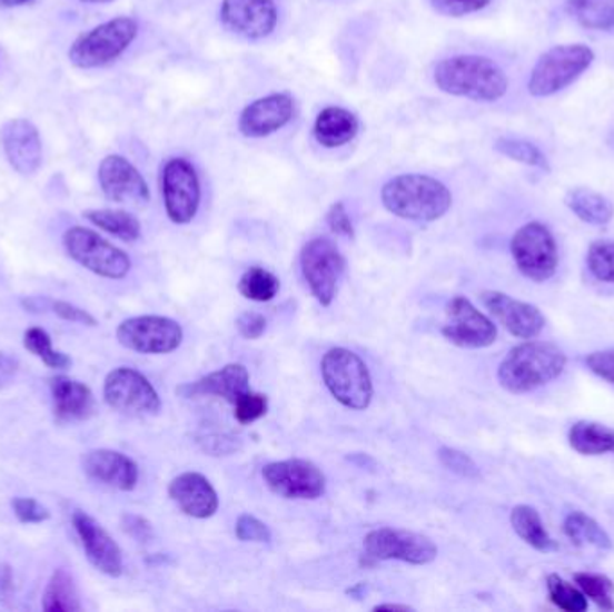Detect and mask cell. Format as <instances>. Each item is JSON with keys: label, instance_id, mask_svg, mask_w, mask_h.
Returning a JSON list of instances; mask_svg holds the SVG:
<instances>
[{"label": "cell", "instance_id": "cell-1", "mask_svg": "<svg viewBox=\"0 0 614 612\" xmlns=\"http://www.w3.org/2000/svg\"><path fill=\"white\" fill-rule=\"evenodd\" d=\"M433 81L440 92L471 101L494 102L505 98L508 78L487 56L458 55L438 61Z\"/></svg>", "mask_w": 614, "mask_h": 612}, {"label": "cell", "instance_id": "cell-2", "mask_svg": "<svg viewBox=\"0 0 614 612\" xmlns=\"http://www.w3.org/2000/svg\"><path fill=\"white\" fill-rule=\"evenodd\" d=\"M382 204L397 218L433 223L449 213L453 195L437 178L419 172H406L390 178L383 186Z\"/></svg>", "mask_w": 614, "mask_h": 612}, {"label": "cell", "instance_id": "cell-3", "mask_svg": "<svg viewBox=\"0 0 614 612\" xmlns=\"http://www.w3.org/2000/svg\"><path fill=\"white\" fill-rule=\"evenodd\" d=\"M566 363L568 357L557 345L526 339L525 344L511 348L499 363V385L511 394H528L557 379Z\"/></svg>", "mask_w": 614, "mask_h": 612}, {"label": "cell", "instance_id": "cell-4", "mask_svg": "<svg viewBox=\"0 0 614 612\" xmlns=\"http://www.w3.org/2000/svg\"><path fill=\"white\" fill-rule=\"evenodd\" d=\"M321 379L329 394L345 408L364 412L374 397V385L367 365L349 348H329L320 363Z\"/></svg>", "mask_w": 614, "mask_h": 612}, {"label": "cell", "instance_id": "cell-5", "mask_svg": "<svg viewBox=\"0 0 614 612\" xmlns=\"http://www.w3.org/2000/svg\"><path fill=\"white\" fill-rule=\"evenodd\" d=\"M139 34V23L131 17L108 20L89 33L76 38L69 49V60L78 69L89 70L110 66L121 58Z\"/></svg>", "mask_w": 614, "mask_h": 612}, {"label": "cell", "instance_id": "cell-6", "mask_svg": "<svg viewBox=\"0 0 614 612\" xmlns=\"http://www.w3.org/2000/svg\"><path fill=\"white\" fill-rule=\"evenodd\" d=\"M595 61V52L584 43H566L555 46L541 56L531 78L528 92L534 98H549L577 81Z\"/></svg>", "mask_w": 614, "mask_h": 612}, {"label": "cell", "instance_id": "cell-7", "mask_svg": "<svg viewBox=\"0 0 614 612\" xmlns=\"http://www.w3.org/2000/svg\"><path fill=\"white\" fill-rule=\"evenodd\" d=\"M61 241L70 259L99 277L121 280L130 274L128 254L90 228L70 227Z\"/></svg>", "mask_w": 614, "mask_h": 612}, {"label": "cell", "instance_id": "cell-8", "mask_svg": "<svg viewBox=\"0 0 614 612\" xmlns=\"http://www.w3.org/2000/svg\"><path fill=\"white\" fill-rule=\"evenodd\" d=\"M511 251L517 269L534 283H546L557 272V243L545 223L523 225L512 237Z\"/></svg>", "mask_w": 614, "mask_h": 612}, {"label": "cell", "instance_id": "cell-9", "mask_svg": "<svg viewBox=\"0 0 614 612\" xmlns=\"http://www.w3.org/2000/svg\"><path fill=\"white\" fill-rule=\"evenodd\" d=\"M160 189L168 218L175 225H189L196 218L201 201L200 177L196 167L187 158H169L162 167Z\"/></svg>", "mask_w": 614, "mask_h": 612}, {"label": "cell", "instance_id": "cell-10", "mask_svg": "<svg viewBox=\"0 0 614 612\" xmlns=\"http://www.w3.org/2000/svg\"><path fill=\"white\" fill-rule=\"evenodd\" d=\"M300 268L313 297L321 307H329L336 298L338 284L345 272V257L327 237H315L300 251Z\"/></svg>", "mask_w": 614, "mask_h": 612}, {"label": "cell", "instance_id": "cell-11", "mask_svg": "<svg viewBox=\"0 0 614 612\" xmlns=\"http://www.w3.org/2000/svg\"><path fill=\"white\" fill-rule=\"evenodd\" d=\"M365 555L374 561H399L412 566L432 564L438 555L437 544L426 535L408 530H370L364 539Z\"/></svg>", "mask_w": 614, "mask_h": 612}, {"label": "cell", "instance_id": "cell-12", "mask_svg": "<svg viewBox=\"0 0 614 612\" xmlns=\"http://www.w3.org/2000/svg\"><path fill=\"white\" fill-rule=\"evenodd\" d=\"M117 342L139 354L175 353L184 342L182 325L168 316H133L121 322L116 330Z\"/></svg>", "mask_w": 614, "mask_h": 612}, {"label": "cell", "instance_id": "cell-13", "mask_svg": "<svg viewBox=\"0 0 614 612\" xmlns=\"http://www.w3.org/2000/svg\"><path fill=\"white\" fill-rule=\"evenodd\" d=\"M102 395L110 408L125 415H155L162 401L145 374L136 368H113L105 379Z\"/></svg>", "mask_w": 614, "mask_h": 612}, {"label": "cell", "instance_id": "cell-14", "mask_svg": "<svg viewBox=\"0 0 614 612\" xmlns=\"http://www.w3.org/2000/svg\"><path fill=\"white\" fill-rule=\"evenodd\" d=\"M263 480L277 496L285 500H318L326 494V476L309 460L289 458L263 467Z\"/></svg>", "mask_w": 614, "mask_h": 612}, {"label": "cell", "instance_id": "cell-15", "mask_svg": "<svg viewBox=\"0 0 614 612\" xmlns=\"http://www.w3.org/2000/svg\"><path fill=\"white\" fill-rule=\"evenodd\" d=\"M443 336L456 347L485 348L498 338V327L489 316L476 309L466 297H453L447 304Z\"/></svg>", "mask_w": 614, "mask_h": 612}, {"label": "cell", "instance_id": "cell-16", "mask_svg": "<svg viewBox=\"0 0 614 612\" xmlns=\"http://www.w3.org/2000/svg\"><path fill=\"white\" fill-rule=\"evenodd\" d=\"M219 20L239 37L263 40L277 28L279 11L274 0H224Z\"/></svg>", "mask_w": 614, "mask_h": 612}, {"label": "cell", "instance_id": "cell-17", "mask_svg": "<svg viewBox=\"0 0 614 612\" xmlns=\"http://www.w3.org/2000/svg\"><path fill=\"white\" fill-rule=\"evenodd\" d=\"M99 186L113 204L146 205L151 200L148 181L133 164L121 155L102 158L98 169Z\"/></svg>", "mask_w": 614, "mask_h": 612}, {"label": "cell", "instance_id": "cell-18", "mask_svg": "<svg viewBox=\"0 0 614 612\" xmlns=\"http://www.w3.org/2000/svg\"><path fill=\"white\" fill-rule=\"evenodd\" d=\"M479 300L494 320L516 338L534 339L545 329V316L539 307L532 306L528 302L517 300L507 293L493 289L479 293Z\"/></svg>", "mask_w": 614, "mask_h": 612}, {"label": "cell", "instance_id": "cell-19", "mask_svg": "<svg viewBox=\"0 0 614 612\" xmlns=\"http://www.w3.org/2000/svg\"><path fill=\"white\" fill-rule=\"evenodd\" d=\"M72 526L83 544L85 555L90 564L101 571L102 575L113 579L121 576L125 571L121 547L113 541L112 535L102 529V524L87 512L76 511L72 514Z\"/></svg>", "mask_w": 614, "mask_h": 612}, {"label": "cell", "instance_id": "cell-20", "mask_svg": "<svg viewBox=\"0 0 614 612\" xmlns=\"http://www.w3.org/2000/svg\"><path fill=\"white\" fill-rule=\"evenodd\" d=\"M295 101L289 93H268L245 107L238 128L247 139H265L283 130L294 119Z\"/></svg>", "mask_w": 614, "mask_h": 612}, {"label": "cell", "instance_id": "cell-21", "mask_svg": "<svg viewBox=\"0 0 614 612\" xmlns=\"http://www.w3.org/2000/svg\"><path fill=\"white\" fill-rule=\"evenodd\" d=\"M0 146L10 166L23 177L34 175L42 166V139L28 119L17 117L0 126Z\"/></svg>", "mask_w": 614, "mask_h": 612}, {"label": "cell", "instance_id": "cell-22", "mask_svg": "<svg viewBox=\"0 0 614 612\" xmlns=\"http://www.w3.org/2000/svg\"><path fill=\"white\" fill-rule=\"evenodd\" d=\"M83 471L90 480L105 487L130 492L139 483V465L113 450H92L85 453Z\"/></svg>", "mask_w": 614, "mask_h": 612}, {"label": "cell", "instance_id": "cell-23", "mask_svg": "<svg viewBox=\"0 0 614 612\" xmlns=\"http://www.w3.org/2000/svg\"><path fill=\"white\" fill-rule=\"evenodd\" d=\"M168 494L172 503L192 520H209L219 509L218 492L212 487V483L205 478L204 474L195 471L178 474L177 478H172Z\"/></svg>", "mask_w": 614, "mask_h": 612}, {"label": "cell", "instance_id": "cell-24", "mask_svg": "<svg viewBox=\"0 0 614 612\" xmlns=\"http://www.w3.org/2000/svg\"><path fill=\"white\" fill-rule=\"evenodd\" d=\"M250 392V374L248 368L241 363H228L219 371L210 372L201 379L195 383H186L178 388V394L187 399H198V397H219L227 403H238L241 395Z\"/></svg>", "mask_w": 614, "mask_h": 612}, {"label": "cell", "instance_id": "cell-25", "mask_svg": "<svg viewBox=\"0 0 614 612\" xmlns=\"http://www.w3.org/2000/svg\"><path fill=\"white\" fill-rule=\"evenodd\" d=\"M55 415L61 423L87 421L96 408L92 389L72 377L57 376L49 381Z\"/></svg>", "mask_w": 614, "mask_h": 612}, {"label": "cell", "instance_id": "cell-26", "mask_svg": "<svg viewBox=\"0 0 614 612\" xmlns=\"http://www.w3.org/2000/svg\"><path fill=\"white\" fill-rule=\"evenodd\" d=\"M359 119L356 113L341 107H327L318 113L313 125V135L321 148L336 149L349 145L358 135Z\"/></svg>", "mask_w": 614, "mask_h": 612}, {"label": "cell", "instance_id": "cell-27", "mask_svg": "<svg viewBox=\"0 0 614 612\" xmlns=\"http://www.w3.org/2000/svg\"><path fill=\"white\" fill-rule=\"evenodd\" d=\"M564 204L581 221L604 227L613 219L614 205L604 195L586 187H575L564 196Z\"/></svg>", "mask_w": 614, "mask_h": 612}, {"label": "cell", "instance_id": "cell-28", "mask_svg": "<svg viewBox=\"0 0 614 612\" xmlns=\"http://www.w3.org/2000/svg\"><path fill=\"white\" fill-rule=\"evenodd\" d=\"M511 524L514 532L537 552L548 553L557 550V543L548 534L539 512L535 511L534 506H514L511 512Z\"/></svg>", "mask_w": 614, "mask_h": 612}, {"label": "cell", "instance_id": "cell-29", "mask_svg": "<svg viewBox=\"0 0 614 612\" xmlns=\"http://www.w3.org/2000/svg\"><path fill=\"white\" fill-rule=\"evenodd\" d=\"M570 445L584 456L614 455V430L592 421H578L568 433Z\"/></svg>", "mask_w": 614, "mask_h": 612}, {"label": "cell", "instance_id": "cell-30", "mask_svg": "<svg viewBox=\"0 0 614 612\" xmlns=\"http://www.w3.org/2000/svg\"><path fill=\"white\" fill-rule=\"evenodd\" d=\"M85 218L89 219L92 225L110 234L125 243L139 241L142 236V227L139 219L128 210L121 209H93L87 210L83 214Z\"/></svg>", "mask_w": 614, "mask_h": 612}, {"label": "cell", "instance_id": "cell-31", "mask_svg": "<svg viewBox=\"0 0 614 612\" xmlns=\"http://www.w3.org/2000/svg\"><path fill=\"white\" fill-rule=\"evenodd\" d=\"M42 608L46 612L81 611L80 594L69 571L60 567L52 573L43 591Z\"/></svg>", "mask_w": 614, "mask_h": 612}, {"label": "cell", "instance_id": "cell-32", "mask_svg": "<svg viewBox=\"0 0 614 612\" xmlns=\"http://www.w3.org/2000/svg\"><path fill=\"white\" fill-rule=\"evenodd\" d=\"M566 10L582 28L614 33V0H568Z\"/></svg>", "mask_w": 614, "mask_h": 612}, {"label": "cell", "instance_id": "cell-33", "mask_svg": "<svg viewBox=\"0 0 614 612\" xmlns=\"http://www.w3.org/2000/svg\"><path fill=\"white\" fill-rule=\"evenodd\" d=\"M564 534L577 546H592L596 550H611L613 541L592 515L575 511L566 515L563 524Z\"/></svg>", "mask_w": 614, "mask_h": 612}, {"label": "cell", "instance_id": "cell-34", "mask_svg": "<svg viewBox=\"0 0 614 612\" xmlns=\"http://www.w3.org/2000/svg\"><path fill=\"white\" fill-rule=\"evenodd\" d=\"M238 289L247 300L270 302L279 293L280 280L268 269L261 268V266H251L239 278Z\"/></svg>", "mask_w": 614, "mask_h": 612}, {"label": "cell", "instance_id": "cell-35", "mask_svg": "<svg viewBox=\"0 0 614 612\" xmlns=\"http://www.w3.org/2000/svg\"><path fill=\"white\" fill-rule=\"evenodd\" d=\"M23 347L34 354L38 359H42V363H46L49 368L66 371L72 365V359L66 353L52 347L51 336L40 327H31L23 333Z\"/></svg>", "mask_w": 614, "mask_h": 612}, {"label": "cell", "instance_id": "cell-36", "mask_svg": "<svg viewBox=\"0 0 614 612\" xmlns=\"http://www.w3.org/2000/svg\"><path fill=\"white\" fill-rule=\"evenodd\" d=\"M494 149L502 154L503 157L512 158L516 162L525 164V166L539 167L543 171H549L548 158L541 151L537 146L532 145L528 140L512 139V137H502L494 142Z\"/></svg>", "mask_w": 614, "mask_h": 612}, {"label": "cell", "instance_id": "cell-37", "mask_svg": "<svg viewBox=\"0 0 614 612\" xmlns=\"http://www.w3.org/2000/svg\"><path fill=\"white\" fill-rule=\"evenodd\" d=\"M546 590H548L549 600L558 609L566 612H584L587 611V596L582 593L578 585L570 584L568 580L563 576L548 575L546 579Z\"/></svg>", "mask_w": 614, "mask_h": 612}, {"label": "cell", "instance_id": "cell-38", "mask_svg": "<svg viewBox=\"0 0 614 612\" xmlns=\"http://www.w3.org/2000/svg\"><path fill=\"white\" fill-rule=\"evenodd\" d=\"M575 584L587 599H592L604 611H614V584L605 575L596 573H575Z\"/></svg>", "mask_w": 614, "mask_h": 612}, {"label": "cell", "instance_id": "cell-39", "mask_svg": "<svg viewBox=\"0 0 614 612\" xmlns=\"http://www.w3.org/2000/svg\"><path fill=\"white\" fill-rule=\"evenodd\" d=\"M587 268L601 283L614 284V241H596L587 251Z\"/></svg>", "mask_w": 614, "mask_h": 612}, {"label": "cell", "instance_id": "cell-40", "mask_svg": "<svg viewBox=\"0 0 614 612\" xmlns=\"http://www.w3.org/2000/svg\"><path fill=\"white\" fill-rule=\"evenodd\" d=\"M437 456L438 460H440V464H443L447 471L458 474L462 478H478V465H476L475 460L466 455L464 451L455 450V447H440Z\"/></svg>", "mask_w": 614, "mask_h": 612}, {"label": "cell", "instance_id": "cell-41", "mask_svg": "<svg viewBox=\"0 0 614 612\" xmlns=\"http://www.w3.org/2000/svg\"><path fill=\"white\" fill-rule=\"evenodd\" d=\"M268 412V397L257 392H247L239 397L238 403L234 404V415L239 424H251L265 417Z\"/></svg>", "mask_w": 614, "mask_h": 612}, {"label": "cell", "instance_id": "cell-42", "mask_svg": "<svg viewBox=\"0 0 614 612\" xmlns=\"http://www.w3.org/2000/svg\"><path fill=\"white\" fill-rule=\"evenodd\" d=\"M236 537L242 543H270L271 532L256 515L241 514L236 521Z\"/></svg>", "mask_w": 614, "mask_h": 612}, {"label": "cell", "instance_id": "cell-43", "mask_svg": "<svg viewBox=\"0 0 614 612\" xmlns=\"http://www.w3.org/2000/svg\"><path fill=\"white\" fill-rule=\"evenodd\" d=\"M11 505H13L14 515H17V520H19L20 523H46V521L51 517L49 509L42 505L40 501L34 500V497H14Z\"/></svg>", "mask_w": 614, "mask_h": 612}, {"label": "cell", "instance_id": "cell-44", "mask_svg": "<svg viewBox=\"0 0 614 612\" xmlns=\"http://www.w3.org/2000/svg\"><path fill=\"white\" fill-rule=\"evenodd\" d=\"M433 10L444 17H464L491 4V0H429Z\"/></svg>", "mask_w": 614, "mask_h": 612}, {"label": "cell", "instance_id": "cell-45", "mask_svg": "<svg viewBox=\"0 0 614 612\" xmlns=\"http://www.w3.org/2000/svg\"><path fill=\"white\" fill-rule=\"evenodd\" d=\"M586 365L595 376L614 385V348L587 354Z\"/></svg>", "mask_w": 614, "mask_h": 612}, {"label": "cell", "instance_id": "cell-46", "mask_svg": "<svg viewBox=\"0 0 614 612\" xmlns=\"http://www.w3.org/2000/svg\"><path fill=\"white\" fill-rule=\"evenodd\" d=\"M327 225H329L330 230H333L336 236L350 237V239H353V219H350L344 201H336V204L330 205L329 213H327Z\"/></svg>", "mask_w": 614, "mask_h": 612}, {"label": "cell", "instance_id": "cell-47", "mask_svg": "<svg viewBox=\"0 0 614 612\" xmlns=\"http://www.w3.org/2000/svg\"><path fill=\"white\" fill-rule=\"evenodd\" d=\"M51 309L55 315L60 316L61 320L72 322V324L89 325V327H96V325H98V320H96L89 312H85V309L75 306V304H70V302H51Z\"/></svg>", "mask_w": 614, "mask_h": 612}, {"label": "cell", "instance_id": "cell-48", "mask_svg": "<svg viewBox=\"0 0 614 612\" xmlns=\"http://www.w3.org/2000/svg\"><path fill=\"white\" fill-rule=\"evenodd\" d=\"M266 325H268V322L261 313H242L236 320V329L245 339L261 338L263 334L266 333Z\"/></svg>", "mask_w": 614, "mask_h": 612}, {"label": "cell", "instance_id": "cell-49", "mask_svg": "<svg viewBox=\"0 0 614 612\" xmlns=\"http://www.w3.org/2000/svg\"><path fill=\"white\" fill-rule=\"evenodd\" d=\"M122 529H125L126 534H130L131 537L137 539L140 543H146L154 535L151 523L136 514H126L122 517Z\"/></svg>", "mask_w": 614, "mask_h": 612}, {"label": "cell", "instance_id": "cell-50", "mask_svg": "<svg viewBox=\"0 0 614 612\" xmlns=\"http://www.w3.org/2000/svg\"><path fill=\"white\" fill-rule=\"evenodd\" d=\"M17 367H19V362L14 357L0 353V381L10 379L14 372H17Z\"/></svg>", "mask_w": 614, "mask_h": 612}, {"label": "cell", "instance_id": "cell-51", "mask_svg": "<svg viewBox=\"0 0 614 612\" xmlns=\"http://www.w3.org/2000/svg\"><path fill=\"white\" fill-rule=\"evenodd\" d=\"M374 611H414V608H409V605H400V603H379V605H376L374 608Z\"/></svg>", "mask_w": 614, "mask_h": 612}, {"label": "cell", "instance_id": "cell-52", "mask_svg": "<svg viewBox=\"0 0 614 612\" xmlns=\"http://www.w3.org/2000/svg\"><path fill=\"white\" fill-rule=\"evenodd\" d=\"M33 0H0V8H20V6L31 4Z\"/></svg>", "mask_w": 614, "mask_h": 612}, {"label": "cell", "instance_id": "cell-53", "mask_svg": "<svg viewBox=\"0 0 614 612\" xmlns=\"http://www.w3.org/2000/svg\"><path fill=\"white\" fill-rule=\"evenodd\" d=\"M78 2H83V4H108V2H113V0H78Z\"/></svg>", "mask_w": 614, "mask_h": 612}]
</instances>
